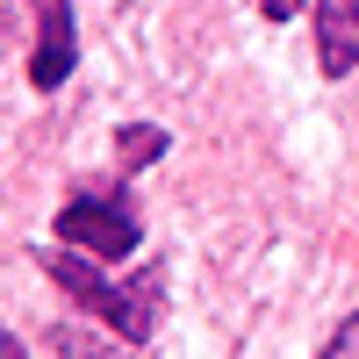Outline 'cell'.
Returning a JSON list of instances; mask_svg holds the SVG:
<instances>
[{"label": "cell", "instance_id": "obj_3", "mask_svg": "<svg viewBox=\"0 0 359 359\" xmlns=\"http://www.w3.org/2000/svg\"><path fill=\"white\" fill-rule=\"evenodd\" d=\"M36 8V50H29V86L50 94L65 86L79 65V29H72V0H29Z\"/></svg>", "mask_w": 359, "mask_h": 359}, {"label": "cell", "instance_id": "obj_6", "mask_svg": "<svg viewBox=\"0 0 359 359\" xmlns=\"http://www.w3.org/2000/svg\"><path fill=\"white\" fill-rule=\"evenodd\" d=\"M50 352H57V359H123V352H108V345H94V338H79V323H57V331H50Z\"/></svg>", "mask_w": 359, "mask_h": 359}, {"label": "cell", "instance_id": "obj_7", "mask_svg": "<svg viewBox=\"0 0 359 359\" xmlns=\"http://www.w3.org/2000/svg\"><path fill=\"white\" fill-rule=\"evenodd\" d=\"M323 359H359V309L331 331V345H323Z\"/></svg>", "mask_w": 359, "mask_h": 359}, {"label": "cell", "instance_id": "obj_5", "mask_svg": "<svg viewBox=\"0 0 359 359\" xmlns=\"http://www.w3.org/2000/svg\"><path fill=\"white\" fill-rule=\"evenodd\" d=\"M151 158H165V130H158V123L115 130V172H137V165H151Z\"/></svg>", "mask_w": 359, "mask_h": 359}, {"label": "cell", "instance_id": "obj_8", "mask_svg": "<svg viewBox=\"0 0 359 359\" xmlns=\"http://www.w3.org/2000/svg\"><path fill=\"white\" fill-rule=\"evenodd\" d=\"M266 8V22H294V8H302V0H259Z\"/></svg>", "mask_w": 359, "mask_h": 359}, {"label": "cell", "instance_id": "obj_4", "mask_svg": "<svg viewBox=\"0 0 359 359\" xmlns=\"http://www.w3.org/2000/svg\"><path fill=\"white\" fill-rule=\"evenodd\" d=\"M316 65L323 79H345L359 65V0H316Z\"/></svg>", "mask_w": 359, "mask_h": 359}, {"label": "cell", "instance_id": "obj_2", "mask_svg": "<svg viewBox=\"0 0 359 359\" xmlns=\"http://www.w3.org/2000/svg\"><path fill=\"white\" fill-rule=\"evenodd\" d=\"M57 245L115 266V259L137 252V208L115 194V187H79L65 208H57Z\"/></svg>", "mask_w": 359, "mask_h": 359}, {"label": "cell", "instance_id": "obj_1", "mask_svg": "<svg viewBox=\"0 0 359 359\" xmlns=\"http://www.w3.org/2000/svg\"><path fill=\"white\" fill-rule=\"evenodd\" d=\"M43 273L72 294V309H86L94 323H108L115 338H130L144 345L158 331V273H144V280H108L101 273V259H79V252H43Z\"/></svg>", "mask_w": 359, "mask_h": 359}, {"label": "cell", "instance_id": "obj_9", "mask_svg": "<svg viewBox=\"0 0 359 359\" xmlns=\"http://www.w3.org/2000/svg\"><path fill=\"white\" fill-rule=\"evenodd\" d=\"M0 359H29V345H22V338L8 331V338H0Z\"/></svg>", "mask_w": 359, "mask_h": 359}]
</instances>
